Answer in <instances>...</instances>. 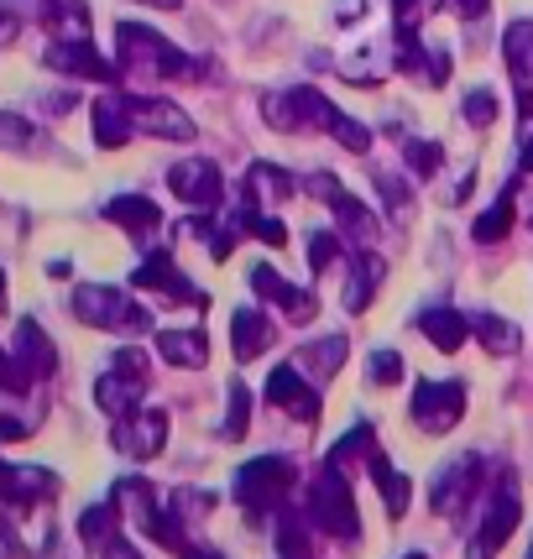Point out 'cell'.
<instances>
[{"instance_id": "19", "label": "cell", "mask_w": 533, "mask_h": 559, "mask_svg": "<svg viewBox=\"0 0 533 559\" xmlns=\"http://www.w3.org/2000/svg\"><path fill=\"white\" fill-rule=\"evenodd\" d=\"M471 330H476V341H482L491 356H518V345H523V335L512 330L508 319H497V314H476L471 319Z\"/></svg>"}, {"instance_id": "36", "label": "cell", "mask_w": 533, "mask_h": 559, "mask_svg": "<svg viewBox=\"0 0 533 559\" xmlns=\"http://www.w3.org/2000/svg\"><path fill=\"white\" fill-rule=\"evenodd\" d=\"M146 5H163V11H178L183 0H146Z\"/></svg>"}, {"instance_id": "4", "label": "cell", "mask_w": 533, "mask_h": 559, "mask_svg": "<svg viewBox=\"0 0 533 559\" xmlns=\"http://www.w3.org/2000/svg\"><path fill=\"white\" fill-rule=\"evenodd\" d=\"M293 487V461L288 455H257V461L241 465V476H236V491H241V508L262 512L272 502H283Z\"/></svg>"}, {"instance_id": "11", "label": "cell", "mask_w": 533, "mask_h": 559, "mask_svg": "<svg viewBox=\"0 0 533 559\" xmlns=\"http://www.w3.org/2000/svg\"><path fill=\"white\" fill-rule=\"evenodd\" d=\"M502 58H508L512 95L523 110H533V22H512L502 37Z\"/></svg>"}, {"instance_id": "25", "label": "cell", "mask_w": 533, "mask_h": 559, "mask_svg": "<svg viewBox=\"0 0 533 559\" xmlns=\"http://www.w3.org/2000/svg\"><path fill=\"white\" fill-rule=\"evenodd\" d=\"M246 424H251V392H246V382L236 377V382H230V418H225V439H241Z\"/></svg>"}, {"instance_id": "16", "label": "cell", "mask_w": 533, "mask_h": 559, "mask_svg": "<svg viewBox=\"0 0 533 559\" xmlns=\"http://www.w3.org/2000/svg\"><path fill=\"white\" fill-rule=\"evenodd\" d=\"M418 330L435 350H461L465 335H471V319H461L455 309H424L418 314Z\"/></svg>"}, {"instance_id": "21", "label": "cell", "mask_w": 533, "mask_h": 559, "mask_svg": "<svg viewBox=\"0 0 533 559\" xmlns=\"http://www.w3.org/2000/svg\"><path fill=\"white\" fill-rule=\"evenodd\" d=\"M126 121H131V110H126V105H116V99H105V105L95 110V136L105 146H121L126 136H131V126H126Z\"/></svg>"}, {"instance_id": "3", "label": "cell", "mask_w": 533, "mask_h": 559, "mask_svg": "<svg viewBox=\"0 0 533 559\" xmlns=\"http://www.w3.org/2000/svg\"><path fill=\"white\" fill-rule=\"evenodd\" d=\"M482 487H486V461L482 455H461L455 465L439 471L435 491H429V508H435L439 518H461V512L482 497Z\"/></svg>"}, {"instance_id": "9", "label": "cell", "mask_w": 533, "mask_h": 559, "mask_svg": "<svg viewBox=\"0 0 533 559\" xmlns=\"http://www.w3.org/2000/svg\"><path fill=\"white\" fill-rule=\"evenodd\" d=\"M251 288H257V298H266V304H277L283 314H288V324H309L319 309V298L315 293H304V288H293L288 277H277L272 267H251Z\"/></svg>"}, {"instance_id": "13", "label": "cell", "mask_w": 533, "mask_h": 559, "mask_svg": "<svg viewBox=\"0 0 533 559\" xmlns=\"http://www.w3.org/2000/svg\"><path fill=\"white\" fill-rule=\"evenodd\" d=\"M230 345H236V361H257L266 345L277 341V324L262 314V309H236V319H230Z\"/></svg>"}, {"instance_id": "23", "label": "cell", "mask_w": 533, "mask_h": 559, "mask_svg": "<svg viewBox=\"0 0 533 559\" xmlns=\"http://www.w3.org/2000/svg\"><path fill=\"white\" fill-rule=\"evenodd\" d=\"M340 257H345V236H324V230H319V236H309V267H315V277H324V272L335 267Z\"/></svg>"}, {"instance_id": "33", "label": "cell", "mask_w": 533, "mask_h": 559, "mask_svg": "<svg viewBox=\"0 0 533 559\" xmlns=\"http://www.w3.org/2000/svg\"><path fill=\"white\" fill-rule=\"evenodd\" d=\"M450 5H455V16L476 22V16H486V5H491V0H450Z\"/></svg>"}, {"instance_id": "34", "label": "cell", "mask_w": 533, "mask_h": 559, "mask_svg": "<svg viewBox=\"0 0 533 559\" xmlns=\"http://www.w3.org/2000/svg\"><path fill=\"white\" fill-rule=\"evenodd\" d=\"M362 11H366V0H340V5H335V22H340V26H345V22H356Z\"/></svg>"}, {"instance_id": "28", "label": "cell", "mask_w": 533, "mask_h": 559, "mask_svg": "<svg viewBox=\"0 0 533 559\" xmlns=\"http://www.w3.org/2000/svg\"><path fill=\"white\" fill-rule=\"evenodd\" d=\"M163 350H168L173 361H204V356H210V345H204V335H168V341H163Z\"/></svg>"}, {"instance_id": "24", "label": "cell", "mask_w": 533, "mask_h": 559, "mask_svg": "<svg viewBox=\"0 0 533 559\" xmlns=\"http://www.w3.org/2000/svg\"><path fill=\"white\" fill-rule=\"evenodd\" d=\"M435 0H392V26H398V43H418V16L429 11Z\"/></svg>"}, {"instance_id": "32", "label": "cell", "mask_w": 533, "mask_h": 559, "mask_svg": "<svg viewBox=\"0 0 533 559\" xmlns=\"http://www.w3.org/2000/svg\"><path fill=\"white\" fill-rule=\"evenodd\" d=\"M116 215H126L137 230H142V225H152V219H157V210H152L146 199H121V210H116Z\"/></svg>"}, {"instance_id": "38", "label": "cell", "mask_w": 533, "mask_h": 559, "mask_svg": "<svg viewBox=\"0 0 533 559\" xmlns=\"http://www.w3.org/2000/svg\"><path fill=\"white\" fill-rule=\"evenodd\" d=\"M204 559H220V555H204Z\"/></svg>"}, {"instance_id": "7", "label": "cell", "mask_w": 533, "mask_h": 559, "mask_svg": "<svg viewBox=\"0 0 533 559\" xmlns=\"http://www.w3.org/2000/svg\"><path fill=\"white\" fill-rule=\"evenodd\" d=\"M266 397H272L283 414L298 418V424H315L319 418V382H309L298 366H277L272 382H266Z\"/></svg>"}, {"instance_id": "37", "label": "cell", "mask_w": 533, "mask_h": 559, "mask_svg": "<svg viewBox=\"0 0 533 559\" xmlns=\"http://www.w3.org/2000/svg\"><path fill=\"white\" fill-rule=\"evenodd\" d=\"M403 559H424V555H403Z\"/></svg>"}, {"instance_id": "6", "label": "cell", "mask_w": 533, "mask_h": 559, "mask_svg": "<svg viewBox=\"0 0 533 559\" xmlns=\"http://www.w3.org/2000/svg\"><path fill=\"white\" fill-rule=\"evenodd\" d=\"M518 518H523V502H518V481H512V471H508V476H502V491H497V497H491V508H486L482 534L471 538V549H465V559H491L512 538Z\"/></svg>"}, {"instance_id": "29", "label": "cell", "mask_w": 533, "mask_h": 559, "mask_svg": "<svg viewBox=\"0 0 533 559\" xmlns=\"http://www.w3.org/2000/svg\"><path fill=\"white\" fill-rule=\"evenodd\" d=\"M366 377H371L377 388H392V382H403V361H398L392 350H377V356L366 361Z\"/></svg>"}, {"instance_id": "8", "label": "cell", "mask_w": 533, "mask_h": 559, "mask_svg": "<svg viewBox=\"0 0 533 559\" xmlns=\"http://www.w3.org/2000/svg\"><path fill=\"white\" fill-rule=\"evenodd\" d=\"M126 110H131V121L142 126L146 136H168V142H194L199 136V126L173 99H126Z\"/></svg>"}, {"instance_id": "1", "label": "cell", "mask_w": 533, "mask_h": 559, "mask_svg": "<svg viewBox=\"0 0 533 559\" xmlns=\"http://www.w3.org/2000/svg\"><path fill=\"white\" fill-rule=\"evenodd\" d=\"M309 523H315L319 534L330 538H362V518H356V502H351V491L340 481L335 465H324L315 476V487H309Z\"/></svg>"}, {"instance_id": "20", "label": "cell", "mask_w": 533, "mask_h": 559, "mask_svg": "<svg viewBox=\"0 0 533 559\" xmlns=\"http://www.w3.org/2000/svg\"><path fill=\"white\" fill-rule=\"evenodd\" d=\"M277 559H315V538L304 518H283L277 523Z\"/></svg>"}, {"instance_id": "27", "label": "cell", "mask_w": 533, "mask_h": 559, "mask_svg": "<svg viewBox=\"0 0 533 559\" xmlns=\"http://www.w3.org/2000/svg\"><path fill=\"white\" fill-rule=\"evenodd\" d=\"M461 110H465V121L476 126V131H486V126L497 121V95H491V90H471Z\"/></svg>"}, {"instance_id": "35", "label": "cell", "mask_w": 533, "mask_h": 559, "mask_svg": "<svg viewBox=\"0 0 533 559\" xmlns=\"http://www.w3.org/2000/svg\"><path fill=\"white\" fill-rule=\"evenodd\" d=\"M523 173H533V121H529V131H523Z\"/></svg>"}, {"instance_id": "17", "label": "cell", "mask_w": 533, "mask_h": 559, "mask_svg": "<svg viewBox=\"0 0 533 559\" xmlns=\"http://www.w3.org/2000/svg\"><path fill=\"white\" fill-rule=\"evenodd\" d=\"M340 361H345V335H335V341H315L304 345L298 356H293V366L309 377V382H330L340 371Z\"/></svg>"}, {"instance_id": "31", "label": "cell", "mask_w": 533, "mask_h": 559, "mask_svg": "<svg viewBox=\"0 0 533 559\" xmlns=\"http://www.w3.org/2000/svg\"><path fill=\"white\" fill-rule=\"evenodd\" d=\"M304 189L330 204V199H340V178H335V173H309V178H304Z\"/></svg>"}, {"instance_id": "10", "label": "cell", "mask_w": 533, "mask_h": 559, "mask_svg": "<svg viewBox=\"0 0 533 559\" xmlns=\"http://www.w3.org/2000/svg\"><path fill=\"white\" fill-rule=\"evenodd\" d=\"M173 194L183 199V204H194V210H220V189H225V178H220L215 163H178V168L168 173Z\"/></svg>"}, {"instance_id": "15", "label": "cell", "mask_w": 533, "mask_h": 559, "mask_svg": "<svg viewBox=\"0 0 533 559\" xmlns=\"http://www.w3.org/2000/svg\"><path fill=\"white\" fill-rule=\"evenodd\" d=\"M382 283V257L377 251H351V283H345V309L362 314L371 304V293Z\"/></svg>"}, {"instance_id": "2", "label": "cell", "mask_w": 533, "mask_h": 559, "mask_svg": "<svg viewBox=\"0 0 533 559\" xmlns=\"http://www.w3.org/2000/svg\"><path fill=\"white\" fill-rule=\"evenodd\" d=\"M121 63L126 69L157 73V79H194L199 73L194 58H183L173 43H163V37L146 32V26H121Z\"/></svg>"}, {"instance_id": "26", "label": "cell", "mask_w": 533, "mask_h": 559, "mask_svg": "<svg viewBox=\"0 0 533 559\" xmlns=\"http://www.w3.org/2000/svg\"><path fill=\"white\" fill-rule=\"evenodd\" d=\"M52 63H58V69H69V73H95V79H105V63H99L84 43H79V48H52Z\"/></svg>"}, {"instance_id": "30", "label": "cell", "mask_w": 533, "mask_h": 559, "mask_svg": "<svg viewBox=\"0 0 533 559\" xmlns=\"http://www.w3.org/2000/svg\"><path fill=\"white\" fill-rule=\"evenodd\" d=\"M377 189H382V199H388L392 215H403V210H408V183H403L398 173H377Z\"/></svg>"}, {"instance_id": "22", "label": "cell", "mask_w": 533, "mask_h": 559, "mask_svg": "<svg viewBox=\"0 0 533 559\" xmlns=\"http://www.w3.org/2000/svg\"><path fill=\"white\" fill-rule=\"evenodd\" d=\"M403 157H408V173H418V178H435L439 163H445V146H439V142H418V136H403Z\"/></svg>"}, {"instance_id": "5", "label": "cell", "mask_w": 533, "mask_h": 559, "mask_svg": "<svg viewBox=\"0 0 533 559\" xmlns=\"http://www.w3.org/2000/svg\"><path fill=\"white\" fill-rule=\"evenodd\" d=\"M408 414L424 435H445V429H455L465 414V388L461 382H418Z\"/></svg>"}, {"instance_id": "18", "label": "cell", "mask_w": 533, "mask_h": 559, "mask_svg": "<svg viewBox=\"0 0 533 559\" xmlns=\"http://www.w3.org/2000/svg\"><path fill=\"white\" fill-rule=\"evenodd\" d=\"M512 199H518V183H508V189H502V199H497V204H491V210H486V215L471 225V236H476L482 246L508 241V230H512Z\"/></svg>"}, {"instance_id": "12", "label": "cell", "mask_w": 533, "mask_h": 559, "mask_svg": "<svg viewBox=\"0 0 533 559\" xmlns=\"http://www.w3.org/2000/svg\"><path fill=\"white\" fill-rule=\"evenodd\" d=\"M293 189H298V183H293L277 163H251L241 178V194L251 199V204H262V210H283L293 199Z\"/></svg>"}, {"instance_id": "14", "label": "cell", "mask_w": 533, "mask_h": 559, "mask_svg": "<svg viewBox=\"0 0 533 559\" xmlns=\"http://www.w3.org/2000/svg\"><path fill=\"white\" fill-rule=\"evenodd\" d=\"M335 225H340V236L351 241V251H371V246H377V215H371V204H362V199L340 194Z\"/></svg>"}]
</instances>
